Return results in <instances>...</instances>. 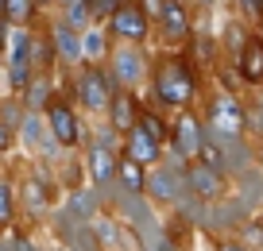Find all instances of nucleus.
Segmentation results:
<instances>
[{
    "label": "nucleus",
    "mask_w": 263,
    "mask_h": 251,
    "mask_svg": "<svg viewBox=\"0 0 263 251\" xmlns=\"http://www.w3.org/2000/svg\"><path fill=\"white\" fill-rule=\"evenodd\" d=\"M66 4H74V0H58V8H66Z\"/></svg>",
    "instance_id": "nucleus-37"
},
{
    "label": "nucleus",
    "mask_w": 263,
    "mask_h": 251,
    "mask_svg": "<svg viewBox=\"0 0 263 251\" xmlns=\"http://www.w3.org/2000/svg\"><path fill=\"white\" fill-rule=\"evenodd\" d=\"M12 147H16V131H12L8 124L0 120V155H4V151H12Z\"/></svg>",
    "instance_id": "nucleus-31"
},
{
    "label": "nucleus",
    "mask_w": 263,
    "mask_h": 251,
    "mask_svg": "<svg viewBox=\"0 0 263 251\" xmlns=\"http://www.w3.org/2000/svg\"><path fill=\"white\" fill-rule=\"evenodd\" d=\"M20 139H24L31 151H39V155H47V159H54L62 147H58V139L50 136V128H47V120H43V112H27L24 116V124H20V131H16Z\"/></svg>",
    "instance_id": "nucleus-13"
},
{
    "label": "nucleus",
    "mask_w": 263,
    "mask_h": 251,
    "mask_svg": "<svg viewBox=\"0 0 263 251\" xmlns=\"http://www.w3.org/2000/svg\"><path fill=\"white\" fill-rule=\"evenodd\" d=\"M182 4H190V0H182Z\"/></svg>",
    "instance_id": "nucleus-40"
},
{
    "label": "nucleus",
    "mask_w": 263,
    "mask_h": 251,
    "mask_svg": "<svg viewBox=\"0 0 263 251\" xmlns=\"http://www.w3.org/2000/svg\"><path fill=\"white\" fill-rule=\"evenodd\" d=\"M54 4H58V0H35V8H39V12H47V8H54Z\"/></svg>",
    "instance_id": "nucleus-34"
},
{
    "label": "nucleus",
    "mask_w": 263,
    "mask_h": 251,
    "mask_svg": "<svg viewBox=\"0 0 263 251\" xmlns=\"http://www.w3.org/2000/svg\"><path fill=\"white\" fill-rule=\"evenodd\" d=\"M240 4H244V12H248V16L263 20V0H240Z\"/></svg>",
    "instance_id": "nucleus-33"
},
{
    "label": "nucleus",
    "mask_w": 263,
    "mask_h": 251,
    "mask_svg": "<svg viewBox=\"0 0 263 251\" xmlns=\"http://www.w3.org/2000/svg\"><path fill=\"white\" fill-rule=\"evenodd\" d=\"M236 70H240V81L263 85V39L259 35H248L244 39V47L236 54Z\"/></svg>",
    "instance_id": "nucleus-15"
},
{
    "label": "nucleus",
    "mask_w": 263,
    "mask_h": 251,
    "mask_svg": "<svg viewBox=\"0 0 263 251\" xmlns=\"http://www.w3.org/2000/svg\"><path fill=\"white\" fill-rule=\"evenodd\" d=\"M143 194H151L155 201H163V205L178 201V197L186 194V162H178V166H171V162L151 166L147 182H143Z\"/></svg>",
    "instance_id": "nucleus-8"
},
{
    "label": "nucleus",
    "mask_w": 263,
    "mask_h": 251,
    "mask_svg": "<svg viewBox=\"0 0 263 251\" xmlns=\"http://www.w3.org/2000/svg\"><path fill=\"white\" fill-rule=\"evenodd\" d=\"M221 251H252V247H244V243H224Z\"/></svg>",
    "instance_id": "nucleus-35"
},
{
    "label": "nucleus",
    "mask_w": 263,
    "mask_h": 251,
    "mask_svg": "<svg viewBox=\"0 0 263 251\" xmlns=\"http://www.w3.org/2000/svg\"><path fill=\"white\" fill-rule=\"evenodd\" d=\"M108 81H112L116 93H136L147 81V54L143 47H132V43H120V47L108 50Z\"/></svg>",
    "instance_id": "nucleus-2"
},
{
    "label": "nucleus",
    "mask_w": 263,
    "mask_h": 251,
    "mask_svg": "<svg viewBox=\"0 0 263 251\" xmlns=\"http://www.w3.org/2000/svg\"><path fill=\"white\" fill-rule=\"evenodd\" d=\"M244 243H255V247H263V224H248V228H244Z\"/></svg>",
    "instance_id": "nucleus-32"
},
{
    "label": "nucleus",
    "mask_w": 263,
    "mask_h": 251,
    "mask_svg": "<svg viewBox=\"0 0 263 251\" xmlns=\"http://www.w3.org/2000/svg\"><path fill=\"white\" fill-rule=\"evenodd\" d=\"M136 116H140V101H136V93H112V105H108V120H112V128L128 136L132 124H136Z\"/></svg>",
    "instance_id": "nucleus-18"
},
{
    "label": "nucleus",
    "mask_w": 263,
    "mask_h": 251,
    "mask_svg": "<svg viewBox=\"0 0 263 251\" xmlns=\"http://www.w3.org/2000/svg\"><path fill=\"white\" fill-rule=\"evenodd\" d=\"M124 155H128V159H136L143 170H151V166H159V162H163V143H155L143 128H132L128 136H124Z\"/></svg>",
    "instance_id": "nucleus-14"
},
{
    "label": "nucleus",
    "mask_w": 263,
    "mask_h": 251,
    "mask_svg": "<svg viewBox=\"0 0 263 251\" xmlns=\"http://www.w3.org/2000/svg\"><path fill=\"white\" fill-rule=\"evenodd\" d=\"M151 93H155V105L163 108H190L197 93V78H194V66L178 54H163L151 70Z\"/></svg>",
    "instance_id": "nucleus-1"
},
{
    "label": "nucleus",
    "mask_w": 263,
    "mask_h": 251,
    "mask_svg": "<svg viewBox=\"0 0 263 251\" xmlns=\"http://www.w3.org/2000/svg\"><path fill=\"white\" fill-rule=\"evenodd\" d=\"M244 128H252L255 136H263V97H255L252 105H244Z\"/></svg>",
    "instance_id": "nucleus-28"
},
{
    "label": "nucleus",
    "mask_w": 263,
    "mask_h": 251,
    "mask_svg": "<svg viewBox=\"0 0 263 251\" xmlns=\"http://www.w3.org/2000/svg\"><path fill=\"white\" fill-rule=\"evenodd\" d=\"M132 128H143L155 143H166V139H171V128L163 124V116H159L155 108H143V105H140V116H136V124H132Z\"/></svg>",
    "instance_id": "nucleus-23"
},
{
    "label": "nucleus",
    "mask_w": 263,
    "mask_h": 251,
    "mask_svg": "<svg viewBox=\"0 0 263 251\" xmlns=\"http://www.w3.org/2000/svg\"><path fill=\"white\" fill-rule=\"evenodd\" d=\"M116 182L124 186V194L132 197H143V182H147V170H143L136 159H128V155H120V166H116Z\"/></svg>",
    "instance_id": "nucleus-20"
},
{
    "label": "nucleus",
    "mask_w": 263,
    "mask_h": 251,
    "mask_svg": "<svg viewBox=\"0 0 263 251\" xmlns=\"http://www.w3.org/2000/svg\"><path fill=\"white\" fill-rule=\"evenodd\" d=\"M194 4H197V8H209V4H213V0H194Z\"/></svg>",
    "instance_id": "nucleus-36"
},
{
    "label": "nucleus",
    "mask_w": 263,
    "mask_h": 251,
    "mask_svg": "<svg viewBox=\"0 0 263 251\" xmlns=\"http://www.w3.org/2000/svg\"><path fill=\"white\" fill-rule=\"evenodd\" d=\"M159 27V39L166 43V47H182V43L190 39V31H194V20H190V4H182V0H166L163 16L155 20Z\"/></svg>",
    "instance_id": "nucleus-9"
},
{
    "label": "nucleus",
    "mask_w": 263,
    "mask_h": 251,
    "mask_svg": "<svg viewBox=\"0 0 263 251\" xmlns=\"http://www.w3.org/2000/svg\"><path fill=\"white\" fill-rule=\"evenodd\" d=\"M85 166H89V174H93V186H97V189H108V186L116 182L120 151H112V147L89 139V143H85Z\"/></svg>",
    "instance_id": "nucleus-10"
},
{
    "label": "nucleus",
    "mask_w": 263,
    "mask_h": 251,
    "mask_svg": "<svg viewBox=\"0 0 263 251\" xmlns=\"http://www.w3.org/2000/svg\"><path fill=\"white\" fill-rule=\"evenodd\" d=\"M12 217H16V189L0 178V228H8Z\"/></svg>",
    "instance_id": "nucleus-26"
},
{
    "label": "nucleus",
    "mask_w": 263,
    "mask_h": 251,
    "mask_svg": "<svg viewBox=\"0 0 263 251\" xmlns=\"http://www.w3.org/2000/svg\"><path fill=\"white\" fill-rule=\"evenodd\" d=\"M93 205H97L93 189H82V194L74 197V213H82V217H93Z\"/></svg>",
    "instance_id": "nucleus-29"
},
{
    "label": "nucleus",
    "mask_w": 263,
    "mask_h": 251,
    "mask_svg": "<svg viewBox=\"0 0 263 251\" xmlns=\"http://www.w3.org/2000/svg\"><path fill=\"white\" fill-rule=\"evenodd\" d=\"M54 78L50 73H35L31 81H27V89L20 93V105H24V112H47V105L54 101Z\"/></svg>",
    "instance_id": "nucleus-16"
},
{
    "label": "nucleus",
    "mask_w": 263,
    "mask_h": 251,
    "mask_svg": "<svg viewBox=\"0 0 263 251\" xmlns=\"http://www.w3.org/2000/svg\"><path fill=\"white\" fill-rule=\"evenodd\" d=\"M112 81H108L105 66H78L74 73V101L78 105H85V112H108V105H112Z\"/></svg>",
    "instance_id": "nucleus-4"
},
{
    "label": "nucleus",
    "mask_w": 263,
    "mask_h": 251,
    "mask_svg": "<svg viewBox=\"0 0 263 251\" xmlns=\"http://www.w3.org/2000/svg\"><path fill=\"white\" fill-rule=\"evenodd\" d=\"M47 39H50V50H54L58 62H66V66H82V62H85V58H82V31L66 27L62 20H54V24H50Z\"/></svg>",
    "instance_id": "nucleus-12"
},
{
    "label": "nucleus",
    "mask_w": 263,
    "mask_h": 251,
    "mask_svg": "<svg viewBox=\"0 0 263 251\" xmlns=\"http://www.w3.org/2000/svg\"><path fill=\"white\" fill-rule=\"evenodd\" d=\"M136 4H140V12L151 20V24H155V20L163 16V8H166V0H136Z\"/></svg>",
    "instance_id": "nucleus-30"
},
{
    "label": "nucleus",
    "mask_w": 263,
    "mask_h": 251,
    "mask_svg": "<svg viewBox=\"0 0 263 251\" xmlns=\"http://www.w3.org/2000/svg\"><path fill=\"white\" fill-rule=\"evenodd\" d=\"M201 143H205V124L197 120V112L178 108V116H174V124H171V151H174V159L178 162H197Z\"/></svg>",
    "instance_id": "nucleus-5"
},
{
    "label": "nucleus",
    "mask_w": 263,
    "mask_h": 251,
    "mask_svg": "<svg viewBox=\"0 0 263 251\" xmlns=\"http://www.w3.org/2000/svg\"><path fill=\"white\" fill-rule=\"evenodd\" d=\"M108 50H112V39H108V31L101 24H93L89 31H82V58H85V66H97L101 58H108Z\"/></svg>",
    "instance_id": "nucleus-19"
},
{
    "label": "nucleus",
    "mask_w": 263,
    "mask_h": 251,
    "mask_svg": "<svg viewBox=\"0 0 263 251\" xmlns=\"http://www.w3.org/2000/svg\"><path fill=\"white\" fill-rule=\"evenodd\" d=\"M186 194H194L197 201H217L224 194V174L209 170L205 162H186Z\"/></svg>",
    "instance_id": "nucleus-11"
},
{
    "label": "nucleus",
    "mask_w": 263,
    "mask_h": 251,
    "mask_svg": "<svg viewBox=\"0 0 263 251\" xmlns=\"http://www.w3.org/2000/svg\"><path fill=\"white\" fill-rule=\"evenodd\" d=\"M58 20H62L66 27H74V31H89V27H93V8H89V0H74V4H66Z\"/></svg>",
    "instance_id": "nucleus-22"
},
{
    "label": "nucleus",
    "mask_w": 263,
    "mask_h": 251,
    "mask_svg": "<svg viewBox=\"0 0 263 251\" xmlns=\"http://www.w3.org/2000/svg\"><path fill=\"white\" fill-rule=\"evenodd\" d=\"M43 120H47V128H50V136L58 139V147H78L85 139V131L89 128H82V120H78V112L70 108V101H62V97H54L47 105V112H43Z\"/></svg>",
    "instance_id": "nucleus-7"
},
{
    "label": "nucleus",
    "mask_w": 263,
    "mask_h": 251,
    "mask_svg": "<svg viewBox=\"0 0 263 251\" xmlns=\"http://www.w3.org/2000/svg\"><path fill=\"white\" fill-rule=\"evenodd\" d=\"M0 20H4V0H0Z\"/></svg>",
    "instance_id": "nucleus-38"
},
{
    "label": "nucleus",
    "mask_w": 263,
    "mask_h": 251,
    "mask_svg": "<svg viewBox=\"0 0 263 251\" xmlns=\"http://www.w3.org/2000/svg\"><path fill=\"white\" fill-rule=\"evenodd\" d=\"M124 0H89V8H93V24H101L105 27L108 20L116 16V8H120Z\"/></svg>",
    "instance_id": "nucleus-27"
},
{
    "label": "nucleus",
    "mask_w": 263,
    "mask_h": 251,
    "mask_svg": "<svg viewBox=\"0 0 263 251\" xmlns=\"http://www.w3.org/2000/svg\"><path fill=\"white\" fill-rule=\"evenodd\" d=\"M197 162H205L209 170H217V174H224V170H229V159H224V147L217 143L213 136H205V143H201V155H197Z\"/></svg>",
    "instance_id": "nucleus-24"
},
{
    "label": "nucleus",
    "mask_w": 263,
    "mask_h": 251,
    "mask_svg": "<svg viewBox=\"0 0 263 251\" xmlns=\"http://www.w3.org/2000/svg\"><path fill=\"white\" fill-rule=\"evenodd\" d=\"M4 20L12 27H31L39 20V8H35V0H4Z\"/></svg>",
    "instance_id": "nucleus-21"
},
{
    "label": "nucleus",
    "mask_w": 263,
    "mask_h": 251,
    "mask_svg": "<svg viewBox=\"0 0 263 251\" xmlns=\"http://www.w3.org/2000/svg\"><path fill=\"white\" fill-rule=\"evenodd\" d=\"M105 31H108V39H116V43L143 47V43H147V31H151V20L140 12L136 0H124L120 8H116V16L105 24Z\"/></svg>",
    "instance_id": "nucleus-6"
},
{
    "label": "nucleus",
    "mask_w": 263,
    "mask_h": 251,
    "mask_svg": "<svg viewBox=\"0 0 263 251\" xmlns=\"http://www.w3.org/2000/svg\"><path fill=\"white\" fill-rule=\"evenodd\" d=\"M205 136L221 139V143H229V139H244V105H240V97H232V93H217L213 101H209L205 108Z\"/></svg>",
    "instance_id": "nucleus-3"
},
{
    "label": "nucleus",
    "mask_w": 263,
    "mask_h": 251,
    "mask_svg": "<svg viewBox=\"0 0 263 251\" xmlns=\"http://www.w3.org/2000/svg\"><path fill=\"white\" fill-rule=\"evenodd\" d=\"M20 201L27 205V213H35V217H43V213L54 205V194H50V182L35 178V174H27L24 182H20Z\"/></svg>",
    "instance_id": "nucleus-17"
},
{
    "label": "nucleus",
    "mask_w": 263,
    "mask_h": 251,
    "mask_svg": "<svg viewBox=\"0 0 263 251\" xmlns=\"http://www.w3.org/2000/svg\"><path fill=\"white\" fill-rule=\"evenodd\" d=\"M24 116H27V112H24V105H20V97H4V101H0V120L8 124L12 131H20Z\"/></svg>",
    "instance_id": "nucleus-25"
},
{
    "label": "nucleus",
    "mask_w": 263,
    "mask_h": 251,
    "mask_svg": "<svg viewBox=\"0 0 263 251\" xmlns=\"http://www.w3.org/2000/svg\"><path fill=\"white\" fill-rule=\"evenodd\" d=\"M259 39H263V20H259Z\"/></svg>",
    "instance_id": "nucleus-39"
}]
</instances>
